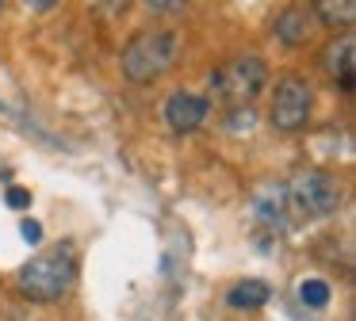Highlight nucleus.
<instances>
[{
    "mask_svg": "<svg viewBox=\"0 0 356 321\" xmlns=\"http://www.w3.org/2000/svg\"><path fill=\"white\" fill-rule=\"evenodd\" d=\"M27 8H35V12H50V8L58 4V0H24Z\"/></svg>",
    "mask_w": 356,
    "mask_h": 321,
    "instance_id": "16",
    "label": "nucleus"
},
{
    "mask_svg": "<svg viewBox=\"0 0 356 321\" xmlns=\"http://www.w3.org/2000/svg\"><path fill=\"white\" fill-rule=\"evenodd\" d=\"M353 58H356V42L353 35H341L325 46L322 54V65L333 81H341V88H353Z\"/></svg>",
    "mask_w": 356,
    "mask_h": 321,
    "instance_id": "7",
    "label": "nucleus"
},
{
    "mask_svg": "<svg viewBox=\"0 0 356 321\" xmlns=\"http://www.w3.org/2000/svg\"><path fill=\"white\" fill-rule=\"evenodd\" d=\"M177 31H142L123 50V76L134 84L157 81L177 61Z\"/></svg>",
    "mask_w": 356,
    "mask_h": 321,
    "instance_id": "3",
    "label": "nucleus"
},
{
    "mask_svg": "<svg viewBox=\"0 0 356 321\" xmlns=\"http://www.w3.org/2000/svg\"><path fill=\"white\" fill-rule=\"evenodd\" d=\"M73 279H77V256L70 245H54L16 272V290L31 302H58L73 287Z\"/></svg>",
    "mask_w": 356,
    "mask_h": 321,
    "instance_id": "1",
    "label": "nucleus"
},
{
    "mask_svg": "<svg viewBox=\"0 0 356 321\" xmlns=\"http://www.w3.org/2000/svg\"><path fill=\"white\" fill-rule=\"evenodd\" d=\"M287 211H295L299 218H325L341 206V183L325 168H299L284 188Z\"/></svg>",
    "mask_w": 356,
    "mask_h": 321,
    "instance_id": "2",
    "label": "nucleus"
},
{
    "mask_svg": "<svg viewBox=\"0 0 356 321\" xmlns=\"http://www.w3.org/2000/svg\"><path fill=\"white\" fill-rule=\"evenodd\" d=\"M310 15H318V23L333 31H345L356 19V0H310Z\"/></svg>",
    "mask_w": 356,
    "mask_h": 321,
    "instance_id": "8",
    "label": "nucleus"
},
{
    "mask_svg": "<svg viewBox=\"0 0 356 321\" xmlns=\"http://www.w3.org/2000/svg\"><path fill=\"white\" fill-rule=\"evenodd\" d=\"M207 115H211V104L203 96H195V92H172V96L165 99V122H169L177 134L200 130L203 122H207Z\"/></svg>",
    "mask_w": 356,
    "mask_h": 321,
    "instance_id": "6",
    "label": "nucleus"
},
{
    "mask_svg": "<svg viewBox=\"0 0 356 321\" xmlns=\"http://www.w3.org/2000/svg\"><path fill=\"white\" fill-rule=\"evenodd\" d=\"M211 92H218V96L226 99V104L241 107L249 104V99H257L264 92V84H268V65H264L257 54H238V58H230L226 65H218L215 73L207 76Z\"/></svg>",
    "mask_w": 356,
    "mask_h": 321,
    "instance_id": "4",
    "label": "nucleus"
},
{
    "mask_svg": "<svg viewBox=\"0 0 356 321\" xmlns=\"http://www.w3.org/2000/svg\"><path fill=\"white\" fill-rule=\"evenodd\" d=\"M4 199H8L12 211H27V206H31V191H27V188H16V183L8 188V195H4Z\"/></svg>",
    "mask_w": 356,
    "mask_h": 321,
    "instance_id": "13",
    "label": "nucleus"
},
{
    "mask_svg": "<svg viewBox=\"0 0 356 321\" xmlns=\"http://www.w3.org/2000/svg\"><path fill=\"white\" fill-rule=\"evenodd\" d=\"M19 233H24V241H27V245H39V241H42V226H39L35 218H27L24 226H19Z\"/></svg>",
    "mask_w": 356,
    "mask_h": 321,
    "instance_id": "14",
    "label": "nucleus"
},
{
    "mask_svg": "<svg viewBox=\"0 0 356 321\" xmlns=\"http://www.w3.org/2000/svg\"><path fill=\"white\" fill-rule=\"evenodd\" d=\"M276 38L284 46H302L310 38V15L307 8H287L284 15L276 19Z\"/></svg>",
    "mask_w": 356,
    "mask_h": 321,
    "instance_id": "9",
    "label": "nucleus"
},
{
    "mask_svg": "<svg viewBox=\"0 0 356 321\" xmlns=\"http://www.w3.org/2000/svg\"><path fill=\"white\" fill-rule=\"evenodd\" d=\"M257 218L264 222V226H284L287 222V199H284V188H276V195H261L253 203Z\"/></svg>",
    "mask_w": 356,
    "mask_h": 321,
    "instance_id": "11",
    "label": "nucleus"
},
{
    "mask_svg": "<svg viewBox=\"0 0 356 321\" xmlns=\"http://www.w3.org/2000/svg\"><path fill=\"white\" fill-rule=\"evenodd\" d=\"M268 298H272V290H268V283H261V279H241L226 290V302H230L234 310H257V306H264Z\"/></svg>",
    "mask_w": 356,
    "mask_h": 321,
    "instance_id": "10",
    "label": "nucleus"
},
{
    "mask_svg": "<svg viewBox=\"0 0 356 321\" xmlns=\"http://www.w3.org/2000/svg\"><path fill=\"white\" fill-rule=\"evenodd\" d=\"M310 107H314V92H310V84L302 81L299 73H287L284 81L276 84V96H272V126L284 130V134H295V130H302L310 122Z\"/></svg>",
    "mask_w": 356,
    "mask_h": 321,
    "instance_id": "5",
    "label": "nucleus"
},
{
    "mask_svg": "<svg viewBox=\"0 0 356 321\" xmlns=\"http://www.w3.org/2000/svg\"><path fill=\"white\" fill-rule=\"evenodd\" d=\"M299 298L302 306H310V310H322V306H330V283L325 279H302L299 283Z\"/></svg>",
    "mask_w": 356,
    "mask_h": 321,
    "instance_id": "12",
    "label": "nucleus"
},
{
    "mask_svg": "<svg viewBox=\"0 0 356 321\" xmlns=\"http://www.w3.org/2000/svg\"><path fill=\"white\" fill-rule=\"evenodd\" d=\"M0 12H4V0H0Z\"/></svg>",
    "mask_w": 356,
    "mask_h": 321,
    "instance_id": "17",
    "label": "nucleus"
},
{
    "mask_svg": "<svg viewBox=\"0 0 356 321\" xmlns=\"http://www.w3.org/2000/svg\"><path fill=\"white\" fill-rule=\"evenodd\" d=\"M146 4H154L157 12H180V8L188 4V0H146Z\"/></svg>",
    "mask_w": 356,
    "mask_h": 321,
    "instance_id": "15",
    "label": "nucleus"
}]
</instances>
